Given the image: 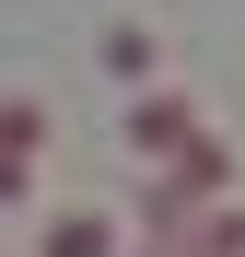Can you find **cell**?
Masks as SVG:
<instances>
[{
    "instance_id": "cell-1",
    "label": "cell",
    "mask_w": 245,
    "mask_h": 257,
    "mask_svg": "<svg viewBox=\"0 0 245 257\" xmlns=\"http://www.w3.org/2000/svg\"><path fill=\"white\" fill-rule=\"evenodd\" d=\"M198 128H210V117H198V94H175V82H140V105H129V141H140L152 164H175Z\"/></svg>"
},
{
    "instance_id": "cell-2",
    "label": "cell",
    "mask_w": 245,
    "mask_h": 257,
    "mask_svg": "<svg viewBox=\"0 0 245 257\" xmlns=\"http://www.w3.org/2000/svg\"><path fill=\"white\" fill-rule=\"evenodd\" d=\"M105 70H117V82H152V70H163V35H152L140 12H129V24H105Z\"/></svg>"
},
{
    "instance_id": "cell-3",
    "label": "cell",
    "mask_w": 245,
    "mask_h": 257,
    "mask_svg": "<svg viewBox=\"0 0 245 257\" xmlns=\"http://www.w3.org/2000/svg\"><path fill=\"white\" fill-rule=\"evenodd\" d=\"M47 257H117V222L105 210H47Z\"/></svg>"
},
{
    "instance_id": "cell-4",
    "label": "cell",
    "mask_w": 245,
    "mask_h": 257,
    "mask_svg": "<svg viewBox=\"0 0 245 257\" xmlns=\"http://www.w3.org/2000/svg\"><path fill=\"white\" fill-rule=\"evenodd\" d=\"M0 152H12V164L47 152V94H12V105H0Z\"/></svg>"
}]
</instances>
